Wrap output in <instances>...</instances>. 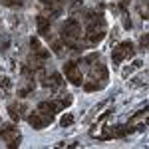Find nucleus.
<instances>
[{
    "label": "nucleus",
    "mask_w": 149,
    "mask_h": 149,
    "mask_svg": "<svg viewBox=\"0 0 149 149\" xmlns=\"http://www.w3.org/2000/svg\"><path fill=\"white\" fill-rule=\"evenodd\" d=\"M135 54V46H133V42H119L117 48H113V54H111V60H113V64H121L123 60L127 58H131Z\"/></svg>",
    "instance_id": "nucleus-1"
},
{
    "label": "nucleus",
    "mask_w": 149,
    "mask_h": 149,
    "mask_svg": "<svg viewBox=\"0 0 149 149\" xmlns=\"http://www.w3.org/2000/svg\"><path fill=\"white\" fill-rule=\"evenodd\" d=\"M81 26H80V22L76 20V18H70V20H66L64 22V28H62V38L64 40H80L81 38Z\"/></svg>",
    "instance_id": "nucleus-2"
},
{
    "label": "nucleus",
    "mask_w": 149,
    "mask_h": 149,
    "mask_svg": "<svg viewBox=\"0 0 149 149\" xmlns=\"http://www.w3.org/2000/svg\"><path fill=\"white\" fill-rule=\"evenodd\" d=\"M38 111H40V115L44 117L46 123H52V119H54V115H56V111H58L56 102H42L40 105H38Z\"/></svg>",
    "instance_id": "nucleus-3"
},
{
    "label": "nucleus",
    "mask_w": 149,
    "mask_h": 149,
    "mask_svg": "<svg viewBox=\"0 0 149 149\" xmlns=\"http://www.w3.org/2000/svg\"><path fill=\"white\" fill-rule=\"evenodd\" d=\"M28 123L34 127V129H44L48 125L46 121H44V117L40 115V111H32V113L28 115Z\"/></svg>",
    "instance_id": "nucleus-4"
},
{
    "label": "nucleus",
    "mask_w": 149,
    "mask_h": 149,
    "mask_svg": "<svg viewBox=\"0 0 149 149\" xmlns=\"http://www.w3.org/2000/svg\"><path fill=\"white\" fill-rule=\"evenodd\" d=\"M36 22H38V32H40V36L50 34V18H48L46 14H40L36 18Z\"/></svg>",
    "instance_id": "nucleus-5"
},
{
    "label": "nucleus",
    "mask_w": 149,
    "mask_h": 149,
    "mask_svg": "<svg viewBox=\"0 0 149 149\" xmlns=\"http://www.w3.org/2000/svg\"><path fill=\"white\" fill-rule=\"evenodd\" d=\"M66 78L70 80L72 86H81V84H84V76H81V72H78V70L68 72V74H66Z\"/></svg>",
    "instance_id": "nucleus-6"
},
{
    "label": "nucleus",
    "mask_w": 149,
    "mask_h": 149,
    "mask_svg": "<svg viewBox=\"0 0 149 149\" xmlns=\"http://www.w3.org/2000/svg\"><path fill=\"white\" fill-rule=\"evenodd\" d=\"M62 86H64L62 74H52V78H50V88H62Z\"/></svg>",
    "instance_id": "nucleus-7"
},
{
    "label": "nucleus",
    "mask_w": 149,
    "mask_h": 149,
    "mask_svg": "<svg viewBox=\"0 0 149 149\" xmlns=\"http://www.w3.org/2000/svg\"><path fill=\"white\" fill-rule=\"evenodd\" d=\"M72 123H74V115H72V113L62 115V119H60V125H62V127H70Z\"/></svg>",
    "instance_id": "nucleus-8"
},
{
    "label": "nucleus",
    "mask_w": 149,
    "mask_h": 149,
    "mask_svg": "<svg viewBox=\"0 0 149 149\" xmlns=\"http://www.w3.org/2000/svg\"><path fill=\"white\" fill-rule=\"evenodd\" d=\"M78 66H80V62H76V60L64 64V74H68V72H72V70H78Z\"/></svg>",
    "instance_id": "nucleus-9"
},
{
    "label": "nucleus",
    "mask_w": 149,
    "mask_h": 149,
    "mask_svg": "<svg viewBox=\"0 0 149 149\" xmlns=\"http://www.w3.org/2000/svg\"><path fill=\"white\" fill-rule=\"evenodd\" d=\"M84 90L86 92H95V90H102V86L95 84V81H88V84H84Z\"/></svg>",
    "instance_id": "nucleus-10"
},
{
    "label": "nucleus",
    "mask_w": 149,
    "mask_h": 149,
    "mask_svg": "<svg viewBox=\"0 0 149 149\" xmlns=\"http://www.w3.org/2000/svg\"><path fill=\"white\" fill-rule=\"evenodd\" d=\"M52 50H54V54H58V56H60V54L64 52V42H62V40H56V42L52 44Z\"/></svg>",
    "instance_id": "nucleus-11"
},
{
    "label": "nucleus",
    "mask_w": 149,
    "mask_h": 149,
    "mask_svg": "<svg viewBox=\"0 0 149 149\" xmlns=\"http://www.w3.org/2000/svg\"><path fill=\"white\" fill-rule=\"evenodd\" d=\"M8 113H10V117L14 121L20 119V113H18V107H16V105H8Z\"/></svg>",
    "instance_id": "nucleus-12"
},
{
    "label": "nucleus",
    "mask_w": 149,
    "mask_h": 149,
    "mask_svg": "<svg viewBox=\"0 0 149 149\" xmlns=\"http://www.w3.org/2000/svg\"><path fill=\"white\" fill-rule=\"evenodd\" d=\"M100 60V54H90V56L84 60V64H88V66H93V62H97Z\"/></svg>",
    "instance_id": "nucleus-13"
},
{
    "label": "nucleus",
    "mask_w": 149,
    "mask_h": 149,
    "mask_svg": "<svg viewBox=\"0 0 149 149\" xmlns=\"http://www.w3.org/2000/svg\"><path fill=\"white\" fill-rule=\"evenodd\" d=\"M30 48H32V54H34V52H38V50H40V40H38V38H30Z\"/></svg>",
    "instance_id": "nucleus-14"
},
{
    "label": "nucleus",
    "mask_w": 149,
    "mask_h": 149,
    "mask_svg": "<svg viewBox=\"0 0 149 149\" xmlns=\"http://www.w3.org/2000/svg\"><path fill=\"white\" fill-rule=\"evenodd\" d=\"M139 46H141V50H143V52L147 50V34L141 36V40H139Z\"/></svg>",
    "instance_id": "nucleus-15"
},
{
    "label": "nucleus",
    "mask_w": 149,
    "mask_h": 149,
    "mask_svg": "<svg viewBox=\"0 0 149 149\" xmlns=\"http://www.w3.org/2000/svg\"><path fill=\"white\" fill-rule=\"evenodd\" d=\"M0 86H2V88H10L12 81L8 80V78H0Z\"/></svg>",
    "instance_id": "nucleus-16"
},
{
    "label": "nucleus",
    "mask_w": 149,
    "mask_h": 149,
    "mask_svg": "<svg viewBox=\"0 0 149 149\" xmlns=\"http://www.w3.org/2000/svg\"><path fill=\"white\" fill-rule=\"evenodd\" d=\"M123 28H127V30H129V28H131V18H129V16H123Z\"/></svg>",
    "instance_id": "nucleus-17"
},
{
    "label": "nucleus",
    "mask_w": 149,
    "mask_h": 149,
    "mask_svg": "<svg viewBox=\"0 0 149 149\" xmlns=\"http://www.w3.org/2000/svg\"><path fill=\"white\" fill-rule=\"evenodd\" d=\"M2 4L4 6H12V0H2Z\"/></svg>",
    "instance_id": "nucleus-18"
},
{
    "label": "nucleus",
    "mask_w": 149,
    "mask_h": 149,
    "mask_svg": "<svg viewBox=\"0 0 149 149\" xmlns=\"http://www.w3.org/2000/svg\"><path fill=\"white\" fill-rule=\"evenodd\" d=\"M12 4H18V6H20V4H22V0H12Z\"/></svg>",
    "instance_id": "nucleus-19"
}]
</instances>
